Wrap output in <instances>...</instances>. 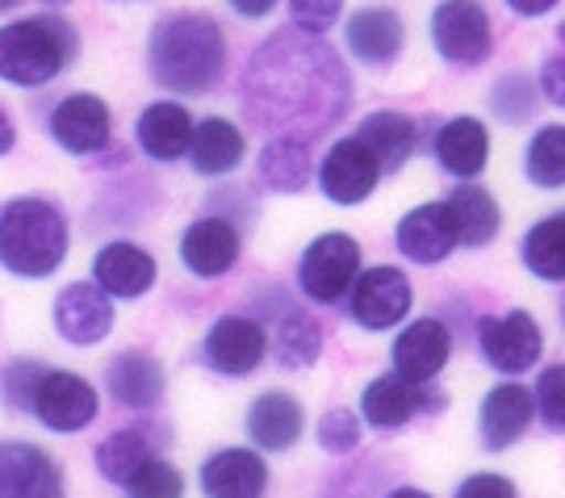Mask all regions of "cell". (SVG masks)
Returning <instances> with one entry per match:
<instances>
[{
	"label": "cell",
	"mask_w": 565,
	"mask_h": 498,
	"mask_svg": "<svg viewBox=\"0 0 565 498\" xmlns=\"http://www.w3.org/2000/svg\"><path fill=\"white\" fill-rule=\"evenodd\" d=\"M243 97L247 114L268 130H315L343 114L348 81L323 42L273 34L247 60Z\"/></svg>",
	"instance_id": "obj_1"
},
{
	"label": "cell",
	"mask_w": 565,
	"mask_h": 498,
	"mask_svg": "<svg viewBox=\"0 0 565 498\" xmlns=\"http://www.w3.org/2000/svg\"><path fill=\"white\" fill-rule=\"evenodd\" d=\"M147 67L172 93H210L226 72L223 25L205 13L163 18L147 42Z\"/></svg>",
	"instance_id": "obj_2"
},
{
	"label": "cell",
	"mask_w": 565,
	"mask_h": 498,
	"mask_svg": "<svg viewBox=\"0 0 565 498\" xmlns=\"http://www.w3.org/2000/svg\"><path fill=\"white\" fill-rule=\"evenodd\" d=\"M67 259V219L46 198H9L0 205V268L42 280Z\"/></svg>",
	"instance_id": "obj_3"
},
{
	"label": "cell",
	"mask_w": 565,
	"mask_h": 498,
	"mask_svg": "<svg viewBox=\"0 0 565 498\" xmlns=\"http://www.w3.org/2000/svg\"><path fill=\"white\" fill-rule=\"evenodd\" d=\"M76 34L60 18H18L0 25V81L42 88L72 60Z\"/></svg>",
	"instance_id": "obj_4"
},
{
	"label": "cell",
	"mask_w": 565,
	"mask_h": 498,
	"mask_svg": "<svg viewBox=\"0 0 565 498\" xmlns=\"http://www.w3.org/2000/svg\"><path fill=\"white\" fill-rule=\"evenodd\" d=\"M361 277V243L343 231H327L302 252V294L319 306H331L352 294V285Z\"/></svg>",
	"instance_id": "obj_5"
},
{
	"label": "cell",
	"mask_w": 565,
	"mask_h": 498,
	"mask_svg": "<svg viewBox=\"0 0 565 498\" xmlns=\"http://www.w3.org/2000/svg\"><path fill=\"white\" fill-rule=\"evenodd\" d=\"M431 42L452 67H478L494 46L482 0H440L431 13Z\"/></svg>",
	"instance_id": "obj_6"
},
{
	"label": "cell",
	"mask_w": 565,
	"mask_h": 498,
	"mask_svg": "<svg viewBox=\"0 0 565 498\" xmlns=\"http://www.w3.org/2000/svg\"><path fill=\"white\" fill-rule=\"evenodd\" d=\"M30 411H34L42 427H51V432H84V427L97 418V411H102V399H97V390L84 378H76V373H67V369H46L39 381V390H34Z\"/></svg>",
	"instance_id": "obj_7"
},
{
	"label": "cell",
	"mask_w": 565,
	"mask_h": 498,
	"mask_svg": "<svg viewBox=\"0 0 565 498\" xmlns=\"http://www.w3.org/2000/svg\"><path fill=\"white\" fill-rule=\"evenodd\" d=\"M406 310H411V280L394 264L364 268L348 294V315L369 331H385V327L403 322Z\"/></svg>",
	"instance_id": "obj_8"
},
{
	"label": "cell",
	"mask_w": 565,
	"mask_h": 498,
	"mask_svg": "<svg viewBox=\"0 0 565 498\" xmlns=\"http://www.w3.org/2000/svg\"><path fill=\"white\" fill-rule=\"evenodd\" d=\"M0 498H63L60 460L30 439H0Z\"/></svg>",
	"instance_id": "obj_9"
},
{
	"label": "cell",
	"mask_w": 565,
	"mask_h": 498,
	"mask_svg": "<svg viewBox=\"0 0 565 498\" xmlns=\"http://www.w3.org/2000/svg\"><path fill=\"white\" fill-rule=\"evenodd\" d=\"M478 343H482V357L499 373H524L541 360L545 336H541V327L527 310H507L499 319H482Z\"/></svg>",
	"instance_id": "obj_10"
},
{
	"label": "cell",
	"mask_w": 565,
	"mask_h": 498,
	"mask_svg": "<svg viewBox=\"0 0 565 498\" xmlns=\"http://www.w3.org/2000/svg\"><path fill=\"white\" fill-rule=\"evenodd\" d=\"M114 135V114L97 93H72L51 109V139L72 156L105 151Z\"/></svg>",
	"instance_id": "obj_11"
},
{
	"label": "cell",
	"mask_w": 565,
	"mask_h": 498,
	"mask_svg": "<svg viewBox=\"0 0 565 498\" xmlns=\"http://www.w3.org/2000/svg\"><path fill=\"white\" fill-rule=\"evenodd\" d=\"M382 180V163L361 139H340L319 163V184L335 205H361Z\"/></svg>",
	"instance_id": "obj_12"
},
{
	"label": "cell",
	"mask_w": 565,
	"mask_h": 498,
	"mask_svg": "<svg viewBox=\"0 0 565 498\" xmlns=\"http://www.w3.org/2000/svg\"><path fill=\"white\" fill-rule=\"evenodd\" d=\"M55 331L76 348H93L114 331V306L102 285L76 280L55 298Z\"/></svg>",
	"instance_id": "obj_13"
},
{
	"label": "cell",
	"mask_w": 565,
	"mask_h": 498,
	"mask_svg": "<svg viewBox=\"0 0 565 498\" xmlns=\"http://www.w3.org/2000/svg\"><path fill=\"white\" fill-rule=\"evenodd\" d=\"M264 327L243 315H226V319L210 322L205 331V364L223 378H247L256 364L264 360Z\"/></svg>",
	"instance_id": "obj_14"
},
{
	"label": "cell",
	"mask_w": 565,
	"mask_h": 498,
	"mask_svg": "<svg viewBox=\"0 0 565 498\" xmlns=\"http://www.w3.org/2000/svg\"><path fill=\"white\" fill-rule=\"evenodd\" d=\"M452 352V336L445 322L436 319H415L403 327V336L394 339V373L415 385H427L440 369L448 364Z\"/></svg>",
	"instance_id": "obj_15"
},
{
	"label": "cell",
	"mask_w": 565,
	"mask_h": 498,
	"mask_svg": "<svg viewBox=\"0 0 565 498\" xmlns=\"http://www.w3.org/2000/svg\"><path fill=\"white\" fill-rule=\"evenodd\" d=\"M343 39H348L352 60L369 63V67H385V63H394L398 55H403L406 25L394 9H385V4H369V9H356V13L348 18Z\"/></svg>",
	"instance_id": "obj_16"
},
{
	"label": "cell",
	"mask_w": 565,
	"mask_h": 498,
	"mask_svg": "<svg viewBox=\"0 0 565 498\" xmlns=\"http://www.w3.org/2000/svg\"><path fill=\"white\" fill-rule=\"evenodd\" d=\"M398 252L415 264H440V259L457 247V222H452V210L448 201H427L419 210H411L403 222H398Z\"/></svg>",
	"instance_id": "obj_17"
},
{
	"label": "cell",
	"mask_w": 565,
	"mask_h": 498,
	"mask_svg": "<svg viewBox=\"0 0 565 498\" xmlns=\"http://www.w3.org/2000/svg\"><path fill=\"white\" fill-rule=\"evenodd\" d=\"M532 411H536V399L527 394L520 381H503V385H494V390L482 399V411H478V432H482V444L490 448V453L511 448V444L527 432Z\"/></svg>",
	"instance_id": "obj_18"
},
{
	"label": "cell",
	"mask_w": 565,
	"mask_h": 498,
	"mask_svg": "<svg viewBox=\"0 0 565 498\" xmlns=\"http://www.w3.org/2000/svg\"><path fill=\"white\" fill-rule=\"evenodd\" d=\"M181 259L193 277H223L239 259V231L226 219H198L184 226Z\"/></svg>",
	"instance_id": "obj_19"
},
{
	"label": "cell",
	"mask_w": 565,
	"mask_h": 498,
	"mask_svg": "<svg viewBox=\"0 0 565 498\" xmlns=\"http://www.w3.org/2000/svg\"><path fill=\"white\" fill-rule=\"evenodd\" d=\"M93 277L109 298H142L156 285L160 268L135 243H105L93 259Z\"/></svg>",
	"instance_id": "obj_20"
},
{
	"label": "cell",
	"mask_w": 565,
	"mask_h": 498,
	"mask_svg": "<svg viewBox=\"0 0 565 498\" xmlns=\"http://www.w3.org/2000/svg\"><path fill=\"white\" fill-rule=\"evenodd\" d=\"M268 486V465L252 448H223L202 465L205 498H260Z\"/></svg>",
	"instance_id": "obj_21"
},
{
	"label": "cell",
	"mask_w": 565,
	"mask_h": 498,
	"mask_svg": "<svg viewBox=\"0 0 565 498\" xmlns=\"http://www.w3.org/2000/svg\"><path fill=\"white\" fill-rule=\"evenodd\" d=\"M139 147L160 163L181 160L193 147V118L177 100H151L139 114Z\"/></svg>",
	"instance_id": "obj_22"
},
{
	"label": "cell",
	"mask_w": 565,
	"mask_h": 498,
	"mask_svg": "<svg viewBox=\"0 0 565 498\" xmlns=\"http://www.w3.org/2000/svg\"><path fill=\"white\" fill-rule=\"evenodd\" d=\"M302 427H306L302 406H298L294 394H281V390L260 394V399L252 402V411H247V436L256 439L260 448H273V453L294 448L298 436H302Z\"/></svg>",
	"instance_id": "obj_23"
},
{
	"label": "cell",
	"mask_w": 565,
	"mask_h": 498,
	"mask_svg": "<svg viewBox=\"0 0 565 498\" xmlns=\"http://www.w3.org/2000/svg\"><path fill=\"white\" fill-rule=\"evenodd\" d=\"M436 160L452 177H478L490 160V135L478 118H452L436 135Z\"/></svg>",
	"instance_id": "obj_24"
},
{
	"label": "cell",
	"mask_w": 565,
	"mask_h": 498,
	"mask_svg": "<svg viewBox=\"0 0 565 498\" xmlns=\"http://www.w3.org/2000/svg\"><path fill=\"white\" fill-rule=\"evenodd\" d=\"M247 151L243 142V130L226 118H205L198 130H193V147H189V160H193V172L198 177H226L235 172Z\"/></svg>",
	"instance_id": "obj_25"
},
{
	"label": "cell",
	"mask_w": 565,
	"mask_h": 498,
	"mask_svg": "<svg viewBox=\"0 0 565 498\" xmlns=\"http://www.w3.org/2000/svg\"><path fill=\"white\" fill-rule=\"evenodd\" d=\"M419 406H424V385L398 378V373H385V378L369 381V390H364V399H361L364 418H369L377 432L403 427Z\"/></svg>",
	"instance_id": "obj_26"
},
{
	"label": "cell",
	"mask_w": 565,
	"mask_h": 498,
	"mask_svg": "<svg viewBox=\"0 0 565 498\" xmlns=\"http://www.w3.org/2000/svg\"><path fill=\"white\" fill-rule=\"evenodd\" d=\"M109 394L121 406H130V411L156 406L163 399L160 360L142 357V352H121V357H114L109 360Z\"/></svg>",
	"instance_id": "obj_27"
},
{
	"label": "cell",
	"mask_w": 565,
	"mask_h": 498,
	"mask_svg": "<svg viewBox=\"0 0 565 498\" xmlns=\"http://www.w3.org/2000/svg\"><path fill=\"white\" fill-rule=\"evenodd\" d=\"M356 139L373 151V160L382 163V172H398L411 151H415V121L403 118V114H373V118L361 121Z\"/></svg>",
	"instance_id": "obj_28"
},
{
	"label": "cell",
	"mask_w": 565,
	"mask_h": 498,
	"mask_svg": "<svg viewBox=\"0 0 565 498\" xmlns=\"http://www.w3.org/2000/svg\"><path fill=\"white\" fill-rule=\"evenodd\" d=\"M448 210H452V222H457V240L465 247H486V243L499 235V205L494 198L478 189V184H461L452 198H448Z\"/></svg>",
	"instance_id": "obj_29"
},
{
	"label": "cell",
	"mask_w": 565,
	"mask_h": 498,
	"mask_svg": "<svg viewBox=\"0 0 565 498\" xmlns=\"http://www.w3.org/2000/svg\"><path fill=\"white\" fill-rule=\"evenodd\" d=\"M260 180L273 189V193H298L310 180V151H306L302 139H277L260 151V163H256Z\"/></svg>",
	"instance_id": "obj_30"
},
{
	"label": "cell",
	"mask_w": 565,
	"mask_h": 498,
	"mask_svg": "<svg viewBox=\"0 0 565 498\" xmlns=\"http://www.w3.org/2000/svg\"><path fill=\"white\" fill-rule=\"evenodd\" d=\"M524 264L532 277L565 280V214L541 219L524 235Z\"/></svg>",
	"instance_id": "obj_31"
},
{
	"label": "cell",
	"mask_w": 565,
	"mask_h": 498,
	"mask_svg": "<svg viewBox=\"0 0 565 498\" xmlns=\"http://www.w3.org/2000/svg\"><path fill=\"white\" fill-rule=\"evenodd\" d=\"M147 460H151V448H147V439L139 432H109L102 439V448H97V469L114 486H126Z\"/></svg>",
	"instance_id": "obj_32"
},
{
	"label": "cell",
	"mask_w": 565,
	"mask_h": 498,
	"mask_svg": "<svg viewBox=\"0 0 565 498\" xmlns=\"http://www.w3.org/2000/svg\"><path fill=\"white\" fill-rule=\"evenodd\" d=\"M527 180L541 189L565 184V126H545L527 142Z\"/></svg>",
	"instance_id": "obj_33"
},
{
	"label": "cell",
	"mask_w": 565,
	"mask_h": 498,
	"mask_svg": "<svg viewBox=\"0 0 565 498\" xmlns=\"http://www.w3.org/2000/svg\"><path fill=\"white\" fill-rule=\"evenodd\" d=\"M319 348H323L319 322L302 319V315L281 322V339H277V360H281V369H310V364L319 360Z\"/></svg>",
	"instance_id": "obj_34"
},
{
	"label": "cell",
	"mask_w": 565,
	"mask_h": 498,
	"mask_svg": "<svg viewBox=\"0 0 565 498\" xmlns=\"http://www.w3.org/2000/svg\"><path fill=\"white\" fill-rule=\"evenodd\" d=\"M126 495L130 498H184V478L177 474V465L151 457L135 478L126 481Z\"/></svg>",
	"instance_id": "obj_35"
},
{
	"label": "cell",
	"mask_w": 565,
	"mask_h": 498,
	"mask_svg": "<svg viewBox=\"0 0 565 498\" xmlns=\"http://www.w3.org/2000/svg\"><path fill=\"white\" fill-rule=\"evenodd\" d=\"M42 373H46V364H39V360H13V364H4V373H0V399L9 402L13 411H30Z\"/></svg>",
	"instance_id": "obj_36"
},
{
	"label": "cell",
	"mask_w": 565,
	"mask_h": 498,
	"mask_svg": "<svg viewBox=\"0 0 565 498\" xmlns=\"http://www.w3.org/2000/svg\"><path fill=\"white\" fill-rule=\"evenodd\" d=\"M536 406L553 432H565V364H548L536 381Z\"/></svg>",
	"instance_id": "obj_37"
},
{
	"label": "cell",
	"mask_w": 565,
	"mask_h": 498,
	"mask_svg": "<svg viewBox=\"0 0 565 498\" xmlns=\"http://www.w3.org/2000/svg\"><path fill=\"white\" fill-rule=\"evenodd\" d=\"M319 444H323L327 453H352V448L361 444V423H356V415H352L348 406L327 411V415L319 418Z\"/></svg>",
	"instance_id": "obj_38"
},
{
	"label": "cell",
	"mask_w": 565,
	"mask_h": 498,
	"mask_svg": "<svg viewBox=\"0 0 565 498\" xmlns=\"http://www.w3.org/2000/svg\"><path fill=\"white\" fill-rule=\"evenodd\" d=\"M343 0H289V18L302 34H327L340 21Z\"/></svg>",
	"instance_id": "obj_39"
},
{
	"label": "cell",
	"mask_w": 565,
	"mask_h": 498,
	"mask_svg": "<svg viewBox=\"0 0 565 498\" xmlns=\"http://www.w3.org/2000/svg\"><path fill=\"white\" fill-rule=\"evenodd\" d=\"M457 498H520V490L499 474H473L457 486Z\"/></svg>",
	"instance_id": "obj_40"
},
{
	"label": "cell",
	"mask_w": 565,
	"mask_h": 498,
	"mask_svg": "<svg viewBox=\"0 0 565 498\" xmlns=\"http://www.w3.org/2000/svg\"><path fill=\"white\" fill-rule=\"evenodd\" d=\"M541 93H545L557 109H565V55H553L541 67Z\"/></svg>",
	"instance_id": "obj_41"
},
{
	"label": "cell",
	"mask_w": 565,
	"mask_h": 498,
	"mask_svg": "<svg viewBox=\"0 0 565 498\" xmlns=\"http://www.w3.org/2000/svg\"><path fill=\"white\" fill-rule=\"evenodd\" d=\"M507 4H511V13H520V18H545L557 0H507Z\"/></svg>",
	"instance_id": "obj_42"
},
{
	"label": "cell",
	"mask_w": 565,
	"mask_h": 498,
	"mask_svg": "<svg viewBox=\"0 0 565 498\" xmlns=\"http://www.w3.org/2000/svg\"><path fill=\"white\" fill-rule=\"evenodd\" d=\"M239 18H268L277 9V0H231Z\"/></svg>",
	"instance_id": "obj_43"
},
{
	"label": "cell",
	"mask_w": 565,
	"mask_h": 498,
	"mask_svg": "<svg viewBox=\"0 0 565 498\" xmlns=\"http://www.w3.org/2000/svg\"><path fill=\"white\" fill-rule=\"evenodd\" d=\"M13 147H18V126L9 118V109L0 105V156H9Z\"/></svg>",
	"instance_id": "obj_44"
},
{
	"label": "cell",
	"mask_w": 565,
	"mask_h": 498,
	"mask_svg": "<svg viewBox=\"0 0 565 498\" xmlns=\"http://www.w3.org/2000/svg\"><path fill=\"white\" fill-rule=\"evenodd\" d=\"M390 498H431L427 490H419V486H403V490H394Z\"/></svg>",
	"instance_id": "obj_45"
},
{
	"label": "cell",
	"mask_w": 565,
	"mask_h": 498,
	"mask_svg": "<svg viewBox=\"0 0 565 498\" xmlns=\"http://www.w3.org/2000/svg\"><path fill=\"white\" fill-rule=\"evenodd\" d=\"M13 4H18V0H0V9H13Z\"/></svg>",
	"instance_id": "obj_46"
},
{
	"label": "cell",
	"mask_w": 565,
	"mask_h": 498,
	"mask_svg": "<svg viewBox=\"0 0 565 498\" xmlns=\"http://www.w3.org/2000/svg\"><path fill=\"white\" fill-rule=\"evenodd\" d=\"M39 4H63V0H39Z\"/></svg>",
	"instance_id": "obj_47"
},
{
	"label": "cell",
	"mask_w": 565,
	"mask_h": 498,
	"mask_svg": "<svg viewBox=\"0 0 565 498\" xmlns=\"http://www.w3.org/2000/svg\"><path fill=\"white\" fill-rule=\"evenodd\" d=\"M562 319H565V306H562Z\"/></svg>",
	"instance_id": "obj_48"
}]
</instances>
